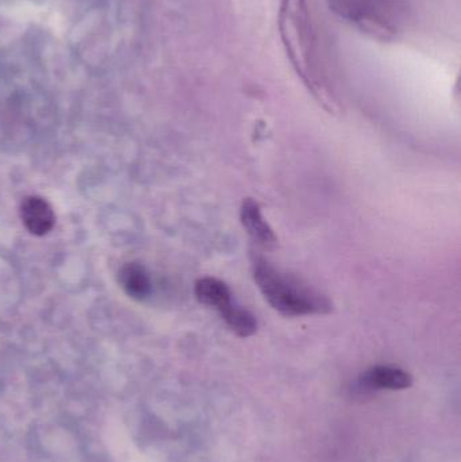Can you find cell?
<instances>
[{
  "mask_svg": "<svg viewBox=\"0 0 461 462\" xmlns=\"http://www.w3.org/2000/svg\"><path fill=\"white\" fill-rule=\"evenodd\" d=\"M279 34L287 57L309 92L329 113L338 110L327 35L314 0H281Z\"/></svg>",
  "mask_w": 461,
  "mask_h": 462,
  "instance_id": "1",
  "label": "cell"
},
{
  "mask_svg": "<svg viewBox=\"0 0 461 462\" xmlns=\"http://www.w3.org/2000/svg\"><path fill=\"white\" fill-rule=\"evenodd\" d=\"M254 279L270 306L286 317L327 314L332 310L327 296L279 271L264 258L254 257Z\"/></svg>",
  "mask_w": 461,
  "mask_h": 462,
  "instance_id": "2",
  "label": "cell"
},
{
  "mask_svg": "<svg viewBox=\"0 0 461 462\" xmlns=\"http://www.w3.org/2000/svg\"><path fill=\"white\" fill-rule=\"evenodd\" d=\"M330 7L357 29L382 41L394 40L403 23L397 0H329Z\"/></svg>",
  "mask_w": 461,
  "mask_h": 462,
  "instance_id": "3",
  "label": "cell"
},
{
  "mask_svg": "<svg viewBox=\"0 0 461 462\" xmlns=\"http://www.w3.org/2000/svg\"><path fill=\"white\" fill-rule=\"evenodd\" d=\"M241 224L252 241L264 250H275L278 246V236L272 227L263 217L259 203L252 198L244 199L240 210Z\"/></svg>",
  "mask_w": 461,
  "mask_h": 462,
  "instance_id": "4",
  "label": "cell"
},
{
  "mask_svg": "<svg viewBox=\"0 0 461 462\" xmlns=\"http://www.w3.org/2000/svg\"><path fill=\"white\" fill-rule=\"evenodd\" d=\"M21 218L24 227L34 236H45L56 224L53 208L40 197H29L22 202Z\"/></svg>",
  "mask_w": 461,
  "mask_h": 462,
  "instance_id": "5",
  "label": "cell"
},
{
  "mask_svg": "<svg viewBox=\"0 0 461 462\" xmlns=\"http://www.w3.org/2000/svg\"><path fill=\"white\" fill-rule=\"evenodd\" d=\"M360 383L370 390H405L411 385V376L397 366L376 365L363 374Z\"/></svg>",
  "mask_w": 461,
  "mask_h": 462,
  "instance_id": "6",
  "label": "cell"
},
{
  "mask_svg": "<svg viewBox=\"0 0 461 462\" xmlns=\"http://www.w3.org/2000/svg\"><path fill=\"white\" fill-rule=\"evenodd\" d=\"M195 296L203 306L216 310L219 315L224 314L229 307H232V291L226 282L216 277H202L195 282Z\"/></svg>",
  "mask_w": 461,
  "mask_h": 462,
  "instance_id": "7",
  "label": "cell"
},
{
  "mask_svg": "<svg viewBox=\"0 0 461 462\" xmlns=\"http://www.w3.org/2000/svg\"><path fill=\"white\" fill-rule=\"evenodd\" d=\"M122 288L130 298L143 300L152 292V282L145 266L138 263H127L119 272Z\"/></svg>",
  "mask_w": 461,
  "mask_h": 462,
  "instance_id": "8",
  "label": "cell"
},
{
  "mask_svg": "<svg viewBox=\"0 0 461 462\" xmlns=\"http://www.w3.org/2000/svg\"><path fill=\"white\" fill-rule=\"evenodd\" d=\"M222 319L226 323L227 328L241 338L254 336L257 331V319L251 311L244 309V307L233 304L221 314Z\"/></svg>",
  "mask_w": 461,
  "mask_h": 462,
  "instance_id": "9",
  "label": "cell"
}]
</instances>
